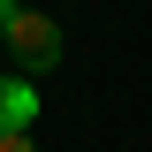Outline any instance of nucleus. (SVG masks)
I'll return each mask as SVG.
<instances>
[{
	"instance_id": "1",
	"label": "nucleus",
	"mask_w": 152,
	"mask_h": 152,
	"mask_svg": "<svg viewBox=\"0 0 152 152\" xmlns=\"http://www.w3.org/2000/svg\"><path fill=\"white\" fill-rule=\"evenodd\" d=\"M0 38H8V61H15L23 76H46L61 61V23L38 15V8H8V15H0Z\"/></svg>"
},
{
	"instance_id": "2",
	"label": "nucleus",
	"mask_w": 152,
	"mask_h": 152,
	"mask_svg": "<svg viewBox=\"0 0 152 152\" xmlns=\"http://www.w3.org/2000/svg\"><path fill=\"white\" fill-rule=\"evenodd\" d=\"M31 122H38V91L23 69H8L0 76V129H31Z\"/></svg>"
},
{
	"instance_id": "3",
	"label": "nucleus",
	"mask_w": 152,
	"mask_h": 152,
	"mask_svg": "<svg viewBox=\"0 0 152 152\" xmlns=\"http://www.w3.org/2000/svg\"><path fill=\"white\" fill-rule=\"evenodd\" d=\"M0 152H38V145H31V129H0Z\"/></svg>"
},
{
	"instance_id": "4",
	"label": "nucleus",
	"mask_w": 152,
	"mask_h": 152,
	"mask_svg": "<svg viewBox=\"0 0 152 152\" xmlns=\"http://www.w3.org/2000/svg\"><path fill=\"white\" fill-rule=\"evenodd\" d=\"M8 8H15V0H0V15H8Z\"/></svg>"
}]
</instances>
